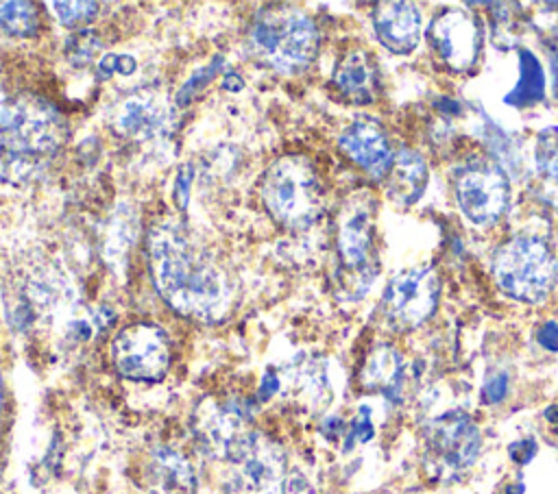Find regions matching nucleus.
<instances>
[{
    "label": "nucleus",
    "instance_id": "nucleus-1",
    "mask_svg": "<svg viewBox=\"0 0 558 494\" xmlns=\"http://www.w3.org/2000/svg\"><path fill=\"white\" fill-rule=\"evenodd\" d=\"M148 263L157 292L181 316L216 322L229 289L222 272L179 224H157L148 235Z\"/></svg>",
    "mask_w": 558,
    "mask_h": 494
},
{
    "label": "nucleus",
    "instance_id": "nucleus-2",
    "mask_svg": "<svg viewBox=\"0 0 558 494\" xmlns=\"http://www.w3.org/2000/svg\"><path fill=\"white\" fill-rule=\"evenodd\" d=\"M68 124L46 98L22 94L0 111V178L22 185L37 178L61 150Z\"/></svg>",
    "mask_w": 558,
    "mask_h": 494
},
{
    "label": "nucleus",
    "instance_id": "nucleus-3",
    "mask_svg": "<svg viewBox=\"0 0 558 494\" xmlns=\"http://www.w3.org/2000/svg\"><path fill=\"white\" fill-rule=\"evenodd\" d=\"M262 200L281 226L305 231L320 215L323 187L307 159L288 155L264 172Z\"/></svg>",
    "mask_w": 558,
    "mask_h": 494
},
{
    "label": "nucleus",
    "instance_id": "nucleus-4",
    "mask_svg": "<svg viewBox=\"0 0 558 494\" xmlns=\"http://www.w3.org/2000/svg\"><path fill=\"white\" fill-rule=\"evenodd\" d=\"M251 41L259 57L283 74L303 72L318 52L314 20L294 7H270L257 13Z\"/></svg>",
    "mask_w": 558,
    "mask_h": 494
},
{
    "label": "nucleus",
    "instance_id": "nucleus-5",
    "mask_svg": "<svg viewBox=\"0 0 558 494\" xmlns=\"http://www.w3.org/2000/svg\"><path fill=\"white\" fill-rule=\"evenodd\" d=\"M338 289L347 298H360L377 276L373 248V200L371 196H351L338 215Z\"/></svg>",
    "mask_w": 558,
    "mask_h": 494
},
{
    "label": "nucleus",
    "instance_id": "nucleus-6",
    "mask_svg": "<svg viewBox=\"0 0 558 494\" xmlns=\"http://www.w3.org/2000/svg\"><path fill=\"white\" fill-rule=\"evenodd\" d=\"M493 274L508 296L523 302H538L551 292L558 268L545 239L517 235L495 252Z\"/></svg>",
    "mask_w": 558,
    "mask_h": 494
},
{
    "label": "nucleus",
    "instance_id": "nucleus-7",
    "mask_svg": "<svg viewBox=\"0 0 558 494\" xmlns=\"http://www.w3.org/2000/svg\"><path fill=\"white\" fill-rule=\"evenodd\" d=\"M231 494H286L288 466L277 442L253 431L229 459Z\"/></svg>",
    "mask_w": 558,
    "mask_h": 494
},
{
    "label": "nucleus",
    "instance_id": "nucleus-8",
    "mask_svg": "<svg viewBox=\"0 0 558 494\" xmlns=\"http://www.w3.org/2000/svg\"><path fill=\"white\" fill-rule=\"evenodd\" d=\"M111 359L131 381H159L170 366L168 335L153 322L129 324L113 337Z\"/></svg>",
    "mask_w": 558,
    "mask_h": 494
},
{
    "label": "nucleus",
    "instance_id": "nucleus-9",
    "mask_svg": "<svg viewBox=\"0 0 558 494\" xmlns=\"http://www.w3.org/2000/svg\"><path fill=\"white\" fill-rule=\"evenodd\" d=\"M453 192L460 211L480 226L497 222L508 205L506 172L484 157L471 159L458 170Z\"/></svg>",
    "mask_w": 558,
    "mask_h": 494
},
{
    "label": "nucleus",
    "instance_id": "nucleus-10",
    "mask_svg": "<svg viewBox=\"0 0 558 494\" xmlns=\"http://www.w3.org/2000/svg\"><path fill=\"white\" fill-rule=\"evenodd\" d=\"M438 274L432 268L399 272L384 289L379 311L395 331H408L425 322L438 302Z\"/></svg>",
    "mask_w": 558,
    "mask_h": 494
},
{
    "label": "nucleus",
    "instance_id": "nucleus-11",
    "mask_svg": "<svg viewBox=\"0 0 558 494\" xmlns=\"http://www.w3.org/2000/svg\"><path fill=\"white\" fill-rule=\"evenodd\" d=\"M427 461L438 474H458L473 466L480 453V431L462 411H447L425 431Z\"/></svg>",
    "mask_w": 558,
    "mask_h": 494
},
{
    "label": "nucleus",
    "instance_id": "nucleus-12",
    "mask_svg": "<svg viewBox=\"0 0 558 494\" xmlns=\"http://www.w3.org/2000/svg\"><path fill=\"white\" fill-rule=\"evenodd\" d=\"M429 41L442 61L462 72L475 65L482 46V26L477 17L462 9H447L429 24Z\"/></svg>",
    "mask_w": 558,
    "mask_h": 494
},
{
    "label": "nucleus",
    "instance_id": "nucleus-13",
    "mask_svg": "<svg viewBox=\"0 0 558 494\" xmlns=\"http://www.w3.org/2000/svg\"><path fill=\"white\" fill-rule=\"evenodd\" d=\"M196 433L209 457L229 461L253 433L251 413L238 403L211 405L207 411H201Z\"/></svg>",
    "mask_w": 558,
    "mask_h": 494
},
{
    "label": "nucleus",
    "instance_id": "nucleus-14",
    "mask_svg": "<svg viewBox=\"0 0 558 494\" xmlns=\"http://www.w3.org/2000/svg\"><path fill=\"white\" fill-rule=\"evenodd\" d=\"M340 150L373 178H384L392 165V150L384 131L371 120H357L338 139Z\"/></svg>",
    "mask_w": 558,
    "mask_h": 494
},
{
    "label": "nucleus",
    "instance_id": "nucleus-15",
    "mask_svg": "<svg viewBox=\"0 0 558 494\" xmlns=\"http://www.w3.org/2000/svg\"><path fill=\"white\" fill-rule=\"evenodd\" d=\"M377 39L392 52H410L418 44L421 13L410 2H381L373 13Z\"/></svg>",
    "mask_w": 558,
    "mask_h": 494
},
{
    "label": "nucleus",
    "instance_id": "nucleus-16",
    "mask_svg": "<svg viewBox=\"0 0 558 494\" xmlns=\"http://www.w3.org/2000/svg\"><path fill=\"white\" fill-rule=\"evenodd\" d=\"M166 118L168 107L163 104V100L150 91H142L126 98L116 124L124 135L144 139L159 133L166 126Z\"/></svg>",
    "mask_w": 558,
    "mask_h": 494
},
{
    "label": "nucleus",
    "instance_id": "nucleus-17",
    "mask_svg": "<svg viewBox=\"0 0 558 494\" xmlns=\"http://www.w3.org/2000/svg\"><path fill=\"white\" fill-rule=\"evenodd\" d=\"M150 485L155 494H194L196 492V474L190 461L172 450L157 448L150 457Z\"/></svg>",
    "mask_w": 558,
    "mask_h": 494
},
{
    "label": "nucleus",
    "instance_id": "nucleus-18",
    "mask_svg": "<svg viewBox=\"0 0 558 494\" xmlns=\"http://www.w3.org/2000/svg\"><path fill=\"white\" fill-rule=\"evenodd\" d=\"M425 183H427L425 159L410 148H401L395 155L388 172V196L397 205L408 207L421 198Z\"/></svg>",
    "mask_w": 558,
    "mask_h": 494
},
{
    "label": "nucleus",
    "instance_id": "nucleus-19",
    "mask_svg": "<svg viewBox=\"0 0 558 494\" xmlns=\"http://www.w3.org/2000/svg\"><path fill=\"white\" fill-rule=\"evenodd\" d=\"M336 87L353 102H371L375 98L377 74L371 57L364 50H351L342 57L333 72Z\"/></svg>",
    "mask_w": 558,
    "mask_h": 494
},
{
    "label": "nucleus",
    "instance_id": "nucleus-20",
    "mask_svg": "<svg viewBox=\"0 0 558 494\" xmlns=\"http://www.w3.org/2000/svg\"><path fill=\"white\" fill-rule=\"evenodd\" d=\"M366 390H377L390 400H399L403 385V357L392 346H377L360 374Z\"/></svg>",
    "mask_w": 558,
    "mask_h": 494
},
{
    "label": "nucleus",
    "instance_id": "nucleus-21",
    "mask_svg": "<svg viewBox=\"0 0 558 494\" xmlns=\"http://www.w3.org/2000/svg\"><path fill=\"white\" fill-rule=\"evenodd\" d=\"M534 174L541 196L551 205H558V126L538 131L534 146Z\"/></svg>",
    "mask_w": 558,
    "mask_h": 494
},
{
    "label": "nucleus",
    "instance_id": "nucleus-22",
    "mask_svg": "<svg viewBox=\"0 0 558 494\" xmlns=\"http://www.w3.org/2000/svg\"><path fill=\"white\" fill-rule=\"evenodd\" d=\"M545 76L538 59L530 50H519V81L504 96V102L510 107H530L543 100Z\"/></svg>",
    "mask_w": 558,
    "mask_h": 494
},
{
    "label": "nucleus",
    "instance_id": "nucleus-23",
    "mask_svg": "<svg viewBox=\"0 0 558 494\" xmlns=\"http://www.w3.org/2000/svg\"><path fill=\"white\" fill-rule=\"evenodd\" d=\"M39 17L33 2H0V28L15 37H31L37 33Z\"/></svg>",
    "mask_w": 558,
    "mask_h": 494
},
{
    "label": "nucleus",
    "instance_id": "nucleus-24",
    "mask_svg": "<svg viewBox=\"0 0 558 494\" xmlns=\"http://www.w3.org/2000/svg\"><path fill=\"white\" fill-rule=\"evenodd\" d=\"M48 9H52L54 17L70 28H76L89 20L96 17L98 4L96 2H48Z\"/></svg>",
    "mask_w": 558,
    "mask_h": 494
},
{
    "label": "nucleus",
    "instance_id": "nucleus-25",
    "mask_svg": "<svg viewBox=\"0 0 558 494\" xmlns=\"http://www.w3.org/2000/svg\"><path fill=\"white\" fill-rule=\"evenodd\" d=\"M220 67H222V59L218 57V59H214L209 65H203L201 70H196V72L183 83V87L179 89V94H177V104H187V102L220 72Z\"/></svg>",
    "mask_w": 558,
    "mask_h": 494
},
{
    "label": "nucleus",
    "instance_id": "nucleus-26",
    "mask_svg": "<svg viewBox=\"0 0 558 494\" xmlns=\"http://www.w3.org/2000/svg\"><path fill=\"white\" fill-rule=\"evenodd\" d=\"M96 50H98V39H94L89 30L72 35L65 46V54L74 65H85Z\"/></svg>",
    "mask_w": 558,
    "mask_h": 494
},
{
    "label": "nucleus",
    "instance_id": "nucleus-27",
    "mask_svg": "<svg viewBox=\"0 0 558 494\" xmlns=\"http://www.w3.org/2000/svg\"><path fill=\"white\" fill-rule=\"evenodd\" d=\"M135 59L133 57H129V54H113V52H109V54H105L98 63H96V72H98V76L100 78H109V76H113V74H131V72H135Z\"/></svg>",
    "mask_w": 558,
    "mask_h": 494
},
{
    "label": "nucleus",
    "instance_id": "nucleus-28",
    "mask_svg": "<svg viewBox=\"0 0 558 494\" xmlns=\"http://www.w3.org/2000/svg\"><path fill=\"white\" fill-rule=\"evenodd\" d=\"M506 394H508V374L501 370L486 374L482 385V400L488 405H497L506 398Z\"/></svg>",
    "mask_w": 558,
    "mask_h": 494
},
{
    "label": "nucleus",
    "instance_id": "nucleus-29",
    "mask_svg": "<svg viewBox=\"0 0 558 494\" xmlns=\"http://www.w3.org/2000/svg\"><path fill=\"white\" fill-rule=\"evenodd\" d=\"M373 437V424H371V413L366 407L360 409L357 418L353 420L351 424V431H349V440L351 442H368Z\"/></svg>",
    "mask_w": 558,
    "mask_h": 494
},
{
    "label": "nucleus",
    "instance_id": "nucleus-30",
    "mask_svg": "<svg viewBox=\"0 0 558 494\" xmlns=\"http://www.w3.org/2000/svg\"><path fill=\"white\" fill-rule=\"evenodd\" d=\"M510 457L519 464H527L534 455H536V442L534 440H521V442H514L510 444Z\"/></svg>",
    "mask_w": 558,
    "mask_h": 494
},
{
    "label": "nucleus",
    "instance_id": "nucleus-31",
    "mask_svg": "<svg viewBox=\"0 0 558 494\" xmlns=\"http://www.w3.org/2000/svg\"><path fill=\"white\" fill-rule=\"evenodd\" d=\"M538 344L549 353L558 350V322H545L538 329Z\"/></svg>",
    "mask_w": 558,
    "mask_h": 494
},
{
    "label": "nucleus",
    "instance_id": "nucleus-32",
    "mask_svg": "<svg viewBox=\"0 0 558 494\" xmlns=\"http://www.w3.org/2000/svg\"><path fill=\"white\" fill-rule=\"evenodd\" d=\"M547 54H549V67H551V85H554V96L558 98V39L547 44Z\"/></svg>",
    "mask_w": 558,
    "mask_h": 494
},
{
    "label": "nucleus",
    "instance_id": "nucleus-33",
    "mask_svg": "<svg viewBox=\"0 0 558 494\" xmlns=\"http://www.w3.org/2000/svg\"><path fill=\"white\" fill-rule=\"evenodd\" d=\"M192 178V170L185 168L181 174H179V181H177V189H179V205H187V183Z\"/></svg>",
    "mask_w": 558,
    "mask_h": 494
},
{
    "label": "nucleus",
    "instance_id": "nucleus-34",
    "mask_svg": "<svg viewBox=\"0 0 558 494\" xmlns=\"http://www.w3.org/2000/svg\"><path fill=\"white\" fill-rule=\"evenodd\" d=\"M242 76L240 74H227L225 76V81H222V87L225 89H229V91H238V89H242Z\"/></svg>",
    "mask_w": 558,
    "mask_h": 494
},
{
    "label": "nucleus",
    "instance_id": "nucleus-35",
    "mask_svg": "<svg viewBox=\"0 0 558 494\" xmlns=\"http://www.w3.org/2000/svg\"><path fill=\"white\" fill-rule=\"evenodd\" d=\"M2 405H4V387H2V376H0V416H2Z\"/></svg>",
    "mask_w": 558,
    "mask_h": 494
},
{
    "label": "nucleus",
    "instance_id": "nucleus-36",
    "mask_svg": "<svg viewBox=\"0 0 558 494\" xmlns=\"http://www.w3.org/2000/svg\"><path fill=\"white\" fill-rule=\"evenodd\" d=\"M554 7H556V9H558V2H556V4H554Z\"/></svg>",
    "mask_w": 558,
    "mask_h": 494
}]
</instances>
